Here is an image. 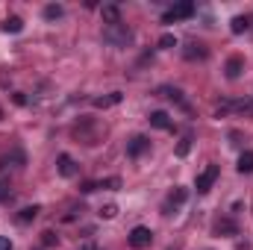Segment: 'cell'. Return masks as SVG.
<instances>
[{
    "label": "cell",
    "mask_w": 253,
    "mask_h": 250,
    "mask_svg": "<svg viewBox=\"0 0 253 250\" xmlns=\"http://www.w3.org/2000/svg\"><path fill=\"white\" fill-rule=\"evenodd\" d=\"M103 39H106L109 44H115V47H126V44L132 42V33L126 30V24H115V27H106V30H103Z\"/></svg>",
    "instance_id": "obj_1"
},
{
    "label": "cell",
    "mask_w": 253,
    "mask_h": 250,
    "mask_svg": "<svg viewBox=\"0 0 253 250\" xmlns=\"http://www.w3.org/2000/svg\"><path fill=\"white\" fill-rule=\"evenodd\" d=\"M191 15H194V3H191V0H183V3H174V6L162 15V21L171 24V21H183V18H191Z\"/></svg>",
    "instance_id": "obj_2"
},
{
    "label": "cell",
    "mask_w": 253,
    "mask_h": 250,
    "mask_svg": "<svg viewBox=\"0 0 253 250\" xmlns=\"http://www.w3.org/2000/svg\"><path fill=\"white\" fill-rule=\"evenodd\" d=\"M129 248H135V250H144V248H150L153 245V233L147 230V227H132L129 230Z\"/></svg>",
    "instance_id": "obj_3"
},
{
    "label": "cell",
    "mask_w": 253,
    "mask_h": 250,
    "mask_svg": "<svg viewBox=\"0 0 253 250\" xmlns=\"http://www.w3.org/2000/svg\"><path fill=\"white\" fill-rule=\"evenodd\" d=\"M218 174H221V171H218V165H209L206 171H200V174H197V180H194V188H197L200 194H206L209 188L215 186V180H218Z\"/></svg>",
    "instance_id": "obj_4"
},
{
    "label": "cell",
    "mask_w": 253,
    "mask_h": 250,
    "mask_svg": "<svg viewBox=\"0 0 253 250\" xmlns=\"http://www.w3.org/2000/svg\"><path fill=\"white\" fill-rule=\"evenodd\" d=\"M147 147H150V138H147V135H132L129 144H126V156H129V159H138Z\"/></svg>",
    "instance_id": "obj_5"
},
{
    "label": "cell",
    "mask_w": 253,
    "mask_h": 250,
    "mask_svg": "<svg viewBox=\"0 0 253 250\" xmlns=\"http://www.w3.org/2000/svg\"><path fill=\"white\" fill-rule=\"evenodd\" d=\"M100 18H103V24H106V27H115V24H124V21H121V9H118L115 3H106V6L100 9Z\"/></svg>",
    "instance_id": "obj_6"
},
{
    "label": "cell",
    "mask_w": 253,
    "mask_h": 250,
    "mask_svg": "<svg viewBox=\"0 0 253 250\" xmlns=\"http://www.w3.org/2000/svg\"><path fill=\"white\" fill-rule=\"evenodd\" d=\"M186 197H189V191H186V188H174V191L168 194V200H165V206H162V209H165V215H171V209H177V206H183V203H186Z\"/></svg>",
    "instance_id": "obj_7"
},
{
    "label": "cell",
    "mask_w": 253,
    "mask_h": 250,
    "mask_svg": "<svg viewBox=\"0 0 253 250\" xmlns=\"http://www.w3.org/2000/svg\"><path fill=\"white\" fill-rule=\"evenodd\" d=\"M215 236H239V224L233 218H218L215 221Z\"/></svg>",
    "instance_id": "obj_8"
},
{
    "label": "cell",
    "mask_w": 253,
    "mask_h": 250,
    "mask_svg": "<svg viewBox=\"0 0 253 250\" xmlns=\"http://www.w3.org/2000/svg\"><path fill=\"white\" fill-rule=\"evenodd\" d=\"M56 168H59V174H62V177H77V171H80V165H77L68 153H62V156L56 159Z\"/></svg>",
    "instance_id": "obj_9"
},
{
    "label": "cell",
    "mask_w": 253,
    "mask_h": 250,
    "mask_svg": "<svg viewBox=\"0 0 253 250\" xmlns=\"http://www.w3.org/2000/svg\"><path fill=\"white\" fill-rule=\"evenodd\" d=\"M224 71H227V77H230V80H239V77H242V71H245V56H230Z\"/></svg>",
    "instance_id": "obj_10"
},
{
    "label": "cell",
    "mask_w": 253,
    "mask_h": 250,
    "mask_svg": "<svg viewBox=\"0 0 253 250\" xmlns=\"http://www.w3.org/2000/svg\"><path fill=\"white\" fill-rule=\"evenodd\" d=\"M150 126H156V129H171V115L162 112V109L150 112Z\"/></svg>",
    "instance_id": "obj_11"
},
{
    "label": "cell",
    "mask_w": 253,
    "mask_h": 250,
    "mask_svg": "<svg viewBox=\"0 0 253 250\" xmlns=\"http://www.w3.org/2000/svg\"><path fill=\"white\" fill-rule=\"evenodd\" d=\"M245 30H251V18H248V15H236V18L230 21V33H236V36H242Z\"/></svg>",
    "instance_id": "obj_12"
},
{
    "label": "cell",
    "mask_w": 253,
    "mask_h": 250,
    "mask_svg": "<svg viewBox=\"0 0 253 250\" xmlns=\"http://www.w3.org/2000/svg\"><path fill=\"white\" fill-rule=\"evenodd\" d=\"M97 109H109V106H115V103H121V91H112V94H106V97H94L91 100Z\"/></svg>",
    "instance_id": "obj_13"
},
{
    "label": "cell",
    "mask_w": 253,
    "mask_h": 250,
    "mask_svg": "<svg viewBox=\"0 0 253 250\" xmlns=\"http://www.w3.org/2000/svg\"><path fill=\"white\" fill-rule=\"evenodd\" d=\"M206 56H209V50H206L200 42H191L189 50H186V59H191V62H194V59H206Z\"/></svg>",
    "instance_id": "obj_14"
},
{
    "label": "cell",
    "mask_w": 253,
    "mask_h": 250,
    "mask_svg": "<svg viewBox=\"0 0 253 250\" xmlns=\"http://www.w3.org/2000/svg\"><path fill=\"white\" fill-rule=\"evenodd\" d=\"M239 174H253V150H245L242 156H239Z\"/></svg>",
    "instance_id": "obj_15"
},
{
    "label": "cell",
    "mask_w": 253,
    "mask_h": 250,
    "mask_svg": "<svg viewBox=\"0 0 253 250\" xmlns=\"http://www.w3.org/2000/svg\"><path fill=\"white\" fill-rule=\"evenodd\" d=\"M21 30H24V21L18 15H12V18L3 21V33H21Z\"/></svg>",
    "instance_id": "obj_16"
},
{
    "label": "cell",
    "mask_w": 253,
    "mask_h": 250,
    "mask_svg": "<svg viewBox=\"0 0 253 250\" xmlns=\"http://www.w3.org/2000/svg\"><path fill=\"white\" fill-rule=\"evenodd\" d=\"M39 212H42V206H24V209L18 212V221H21V224H30Z\"/></svg>",
    "instance_id": "obj_17"
},
{
    "label": "cell",
    "mask_w": 253,
    "mask_h": 250,
    "mask_svg": "<svg viewBox=\"0 0 253 250\" xmlns=\"http://www.w3.org/2000/svg\"><path fill=\"white\" fill-rule=\"evenodd\" d=\"M159 94H162V97H171V100H177V103H183V91H180V88L162 85V88H159Z\"/></svg>",
    "instance_id": "obj_18"
},
{
    "label": "cell",
    "mask_w": 253,
    "mask_h": 250,
    "mask_svg": "<svg viewBox=\"0 0 253 250\" xmlns=\"http://www.w3.org/2000/svg\"><path fill=\"white\" fill-rule=\"evenodd\" d=\"M62 6H59V3H50V6H44V18H47V21H56V18H62Z\"/></svg>",
    "instance_id": "obj_19"
},
{
    "label": "cell",
    "mask_w": 253,
    "mask_h": 250,
    "mask_svg": "<svg viewBox=\"0 0 253 250\" xmlns=\"http://www.w3.org/2000/svg\"><path fill=\"white\" fill-rule=\"evenodd\" d=\"M100 218H106V221H112L115 215H118V206L115 203H106V206H100V212H97Z\"/></svg>",
    "instance_id": "obj_20"
},
{
    "label": "cell",
    "mask_w": 253,
    "mask_h": 250,
    "mask_svg": "<svg viewBox=\"0 0 253 250\" xmlns=\"http://www.w3.org/2000/svg\"><path fill=\"white\" fill-rule=\"evenodd\" d=\"M236 112H242L245 118H253V100H239L236 103Z\"/></svg>",
    "instance_id": "obj_21"
},
{
    "label": "cell",
    "mask_w": 253,
    "mask_h": 250,
    "mask_svg": "<svg viewBox=\"0 0 253 250\" xmlns=\"http://www.w3.org/2000/svg\"><path fill=\"white\" fill-rule=\"evenodd\" d=\"M97 188H106V191H118V188H121V180H118V177H109V180H100V183H97Z\"/></svg>",
    "instance_id": "obj_22"
},
{
    "label": "cell",
    "mask_w": 253,
    "mask_h": 250,
    "mask_svg": "<svg viewBox=\"0 0 253 250\" xmlns=\"http://www.w3.org/2000/svg\"><path fill=\"white\" fill-rule=\"evenodd\" d=\"M171 47H177V39H174L171 33H165V36L159 39V50H171Z\"/></svg>",
    "instance_id": "obj_23"
},
{
    "label": "cell",
    "mask_w": 253,
    "mask_h": 250,
    "mask_svg": "<svg viewBox=\"0 0 253 250\" xmlns=\"http://www.w3.org/2000/svg\"><path fill=\"white\" fill-rule=\"evenodd\" d=\"M56 242H59V239H56V236H53L50 230H47V233H42V245H44V248H53Z\"/></svg>",
    "instance_id": "obj_24"
},
{
    "label": "cell",
    "mask_w": 253,
    "mask_h": 250,
    "mask_svg": "<svg viewBox=\"0 0 253 250\" xmlns=\"http://www.w3.org/2000/svg\"><path fill=\"white\" fill-rule=\"evenodd\" d=\"M189 147H191V138H183V141L177 144V156H186V153H189Z\"/></svg>",
    "instance_id": "obj_25"
},
{
    "label": "cell",
    "mask_w": 253,
    "mask_h": 250,
    "mask_svg": "<svg viewBox=\"0 0 253 250\" xmlns=\"http://www.w3.org/2000/svg\"><path fill=\"white\" fill-rule=\"evenodd\" d=\"M80 191H83V194H91V191H97V183H91V180H88V183H83V186H80Z\"/></svg>",
    "instance_id": "obj_26"
},
{
    "label": "cell",
    "mask_w": 253,
    "mask_h": 250,
    "mask_svg": "<svg viewBox=\"0 0 253 250\" xmlns=\"http://www.w3.org/2000/svg\"><path fill=\"white\" fill-rule=\"evenodd\" d=\"M0 200H9V186L6 183H0Z\"/></svg>",
    "instance_id": "obj_27"
},
{
    "label": "cell",
    "mask_w": 253,
    "mask_h": 250,
    "mask_svg": "<svg viewBox=\"0 0 253 250\" xmlns=\"http://www.w3.org/2000/svg\"><path fill=\"white\" fill-rule=\"evenodd\" d=\"M0 250H12V245H9V239H6V236H0Z\"/></svg>",
    "instance_id": "obj_28"
}]
</instances>
